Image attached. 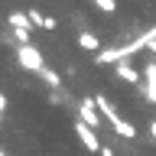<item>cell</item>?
<instances>
[{
	"mask_svg": "<svg viewBox=\"0 0 156 156\" xmlns=\"http://www.w3.org/2000/svg\"><path fill=\"white\" fill-rule=\"evenodd\" d=\"M140 49H150L146 36H136L133 42H127V46H114V49H101L98 52V65H117V62H127V55H133Z\"/></svg>",
	"mask_w": 156,
	"mask_h": 156,
	"instance_id": "1",
	"label": "cell"
},
{
	"mask_svg": "<svg viewBox=\"0 0 156 156\" xmlns=\"http://www.w3.org/2000/svg\"><path fill=\"white\" fill-rule=\"evenodd\" d=\"M16 62L26 68V72H36V75L46 68V62H42V52H39L36 46H16Z\"/></svg>",
	"mask_w": 156,
	"mask_h": 156,
	"instance_id": "2",
	"label": "cell"
},
{
	"mask_svg": "<svg viewBox=\"0 0 156 156\" xmlns=\"http://www.w3.org/2000/svg\"><path fill=\"white\" fill-rule=\"evenodd\" d=\"M78 117H81L88 127H101V117H104V114L98 111V101H94V98H85V101L78 104Z\"/></svg>",
	"mask_w": 156,
	"mask_h": 156,
	"instance_id": "3",
	"label": "cell"
},
{
	"mask_svg": "<svg viewBox=\"0 0 156 156\" xmlns=\"http://www.w3.org/2000/svg\"><path fill=\"white\" fill-rule=\"evenodd\" d=\"M75 133H78V140H81V143L88 146V150H91V153H101V140H98V133H94V127H88L85 120H78L75 124Z\"/></svg>",
	"mask_w": 156,
	"mask_h": 156,
	"instance_id": "4",
	"label": "cell"
},
{
	"mask_svg": "<svg viewBox=\"0 0 156 156\" xmlns=\"http://www.w3.org/2000/svg\"><path fill=\"white\" fill-rule=\"evenodd\" d=\"M117 78H120V81H130V85H140V72H136L133 65H130V62H117Z\"/></svg>",
	"mask_w": 156,
	"mask_h": 156,
	"instance_id": "5",
	"label": "cell"
},
{
	"mask_svg": "<svg viewBox=\"0 0 156 156\" xmlns=\"http://www.w3.org/2000/svg\"><path fill=\"white\" fill-rule=\"evenodd\" d=\"M78 46H81V49H88V52H101V39H98L94 33L81 29V33H78Z\"/></svg>",
	"mask_w": 156,
	"mask_h": 156,
	"instance_id": "6",
	"label": "cell"
},
{
	"mask_svg": "<svg viewBox=\"0 0 156 156\" xmlns=\"http://www.w3.org/2000/svg\"><path fill=\"white\" fill-rule=\"evenodd\" d=\"M10 23H13V29H26L33 26V20H29V13H10Z\"/></svg>",
	"mask_w": 156,
	"mask_h": 156,
	"instance_id": "7",
	"label": "cell"
},
{
	"mask_svg": "<svg viewBox=\"0 0 156 156\" xmlns=\"http://www.w3.org/2000/svg\"><path fill=\"white\" fill-rule=\"evenodd\" d=\"M39 78H42V81H46L49 88H58V85H62V78H58L55 72H52V68H42V72H39Z\"/></svg>",
	"mask_w": 156,
	"mask_h": 156,
	"instance_id": "8",
	"label": "cell"
},
{
	"mask_svg": "<svg viewBox=\"0 0 156 156\" xmlns=\"http://www.w3.org/2000/svg\"><path fill=\"white\" fill-rule=\"evenodd\" d=\"M94 7L101 10V13H114V10H117V0H94Z\"/></svg>",
	"mask_w": 156,
	"mask_h": 156,
	"instance_id": "9",
	"label": "cell"
},
{
	"mask_svg": "<svg viewBox=\"0 0 156 156\" xmlns=\"http://www.w3.org/2000/svg\"><path fill=\"white\" fill-rule=\"evenodd\" d=\"M13 36H16L20 46H29V33H26V29H13Z\"/></svg>",
	"mask_w": 156,
	"mask_h": 156,
	"instance_id": "10",
	"label": "cell"
},
{
	"mask_svg": "<svg viewBox=\"0 0 156 156\" xmlns=\"http://www.w3.org/2000/svg\"><path fill=\"white\" fill-rule=\"evenodd\" d=\"M29 20H33V26H42V20H46V16H42L39 10H29Z\"/></svg>",
	"mask_w": 156,
	"mask_h": 156,
	"instance_id": "11",
	"label": "cell"
},
{
	"mask_svg": "<svg viewBox=\"0 0 156 156\" xmlns=\"http://www.w3.org/2000/svg\"><path fill=\"white\" fill-rule=\"evenodd\" d=\"M55 26H58V20H52V16L42 20V29H55Z\"/></svg>",
	"mask_w": 156,
	"mask_h": 156,
	"instance_id": "12",
	"label": "cell"
},
{
	"mask_svg": "<svg viewBox=\"0 0 156 156\" xmlns=\"http://www.w3.org/2000/svg\"><path fill=\"white\" fill-rule=\"evenodd\" d=\"M98 156H114V150H111V146H101V153Z\"/></svg>",
	"mask_w": 156,
	"mask_h": 156,
	"instance_id": "13",
	"label": "cell"
},
{
	"mask_svg": "<svg viewBox=\"0 0 156 156\" xmlns=\"http://www.w3.org/2000/svg\"><path fill=\"white\" fill-rule=\"evenodd\" d=\"M150 136L156 140V120H150Z\"/></svg>",
	"mask_w": 156,
	"mask_h": 156,
	"instance_id": "14",
	"label": "cell"
},
{
	"mask_svg": "<svg viewBox=\"0 0 156 156\" xmlns=\"http://www.w3.org/2000/svg\"><path fill=\"white\" fill-rule=\"evenodd\" d=\"M150 52H156V42H153V46H150Z\"/></svg>",
	"mask_w": 156,
	"mask_h": 156,
	"instance_id": "15",
	"label": "cell"
},
{
	"mask_svg": "<svg viewBox=\"0 0 156 156\" xmlns=\"http://www.w3.org/2000/svg\"><path fill=\"white\" fill-rule=\"evenodd\" d=\"M0 156H7V153H0Z\"/></svg>",
	"mask_w": 156,
	"mask_h": 156,
	"instance_id": "16",
	"label": "cell"
}]
</instances>
